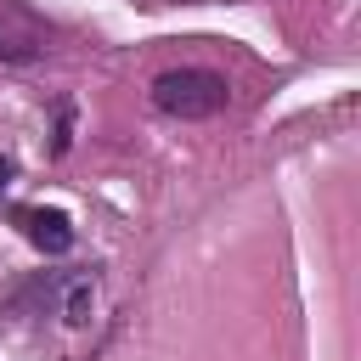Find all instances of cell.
Returning a JSON list of instances; mask_svg holds the SVG:
<instances>
[{
    "label": "cell",
    "mask_w": 361,
    "mask_h": 361,
    "mask_svg": "<svg viewBox=\"0 0 361 361\" xmlns=\"http://www.w3.org/2000/svg\"><path fill=\"white\" fill-rule=\"evenodd\" d=\"M17 226L39 254H68L73 248V226H68L62 209H17Z\"/></svg>",
    "instance_id": "2"
},
{
    "label": "cell",
    "mask_w": 361,
    "mask_h": 361,
    "mask_svg": "<svg viewBox=\"0 0 361 361\" xmlns=\"http://www.w3.org/2000/svg\"><path fill=\"white\" fill-rule=\"evenodd\" d=\"M39 51H45L39 23H28V17L11 11V6H0V62H34Z\"/></svg>",
    "instance_id": "3"
},
{
    "label": "cell",
    "mask_w": 361,
    "mask_h": 361,
    "mask_svg": "<svg viewBox=\"0 0 361 361\" xmlns=\"http://www.w3.org/2000/svg\"><path fill=\"white\" fill-rule=\"evenodd\" d=\"M152 107L169 118H214L226 107V79L214 68H169L152 79Z\"/></svg>",
    "instance_id": "1"
},
{
    "label": "cell",
    "mask_w": 361,
    "mask_h": 361,
    "mask_svg": "<svg viewBox=\"0 0 361 361\" xmlns=\"http://www.w3.org/2000/svg\"><path fill=\"white\" fill-rule=\"evenodd\" d=\"M6 180H11V164H6V158H0V192H6Z\"/></svg>",
    "instance_id": "5"
},
{
    "label": "cell",
    "mask_w": 361,
    "mask_h": 361,
    "mask_svg": "<svg viewBox=\"0 0 361 361\" xmlns=\"http://www.w3.org/2000/svg\"><path fill=\"white\" fill-rule=\"evenodd\" d=\"M90 305H96L90 276H73V282H68V299H62V316H68L73 327H85V322H90Z\"/></svg>",
    "instance_id": "4"
}]
</instances>
